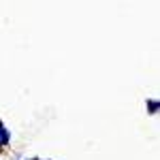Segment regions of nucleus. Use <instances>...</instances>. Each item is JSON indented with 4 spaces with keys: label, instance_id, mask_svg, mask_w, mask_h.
<instances>
[{
    "label": "nucleus",
    "instance_id": "f257e3e1",
    "mask_svg": "<svg viewBox=\"0 0 160 160\" xmlns=\"http://www.w3.org/2000/svg\"><path fill=\"white\" fill-rule=\"evenodd\" d=\"M7 141H9V132H7L4 128H0V145H4Z\"/></svg>",
    "mask_w": 160,
    "mask_h": 160
}]
</instances>
